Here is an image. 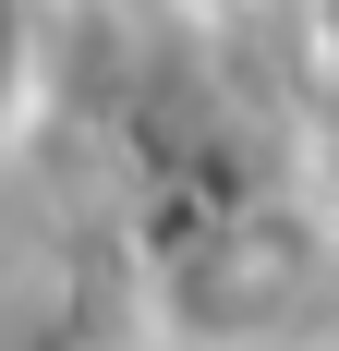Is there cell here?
I'll use <instances>...</instances> for the list:
<instances>
[{"label": "cell", "mask_w": 339, "mask_h": 351, "mask_svg": "<svg viewBox=\"0 0 339 351\" xmlns=\"http://www.w3.org/2000/svg\"><path fill=\"white\" fill-rule=\"evenodd\" d=\"M315 170H327V194H339V97H327V145H315Z\"/></svg>", "instance_id": "obj_1"}]
</instances>
